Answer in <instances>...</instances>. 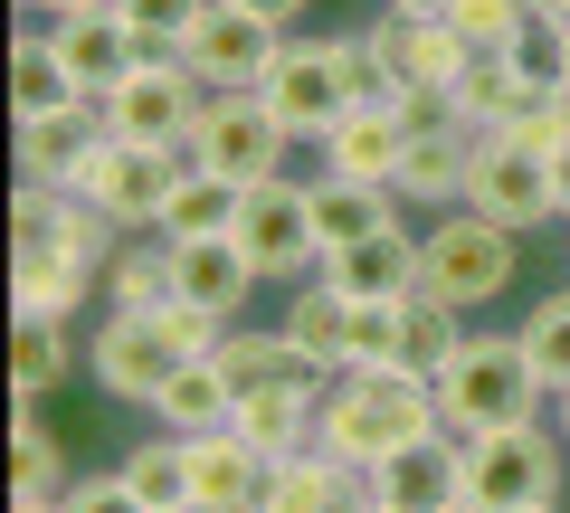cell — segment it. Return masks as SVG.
Instances as JSON below:
<instances>
[{"label": "cell", "instance_id": "cell-7", "mask_svg": "<svg viewBox=\"0 0 570 513\" xmlns=\"http://www.w3.org/2000/svg\"><path fill=\"white\" fill-rule=\"evenodd\" d=\"M228 238L247 247V267L266 276V286H305V276H324V238H314V190L295 181V171H276V181H257L238 200V228Z\"/></svg>", "mask_w": 570, "mask_h": 513}, {"label": "cell", "instance_id": "cell-3", "mask_svg": "<svg viewBox=\"0 0 570 513\" xmlns=\"http://www.w3.org/2000/svg\"><path fill=\"white\" fill-rule=\"evenodd\" d=\"M219 314L200 305H163V314H105L96 343H86V371L105 381V399H124V410H153L163 399V381L181 362H200V352H219Z\"/></svg>", "mask_w": 570, "mask_h": 513}, {"label": "cell", "instance_id": "cell-43", "mask_svg": "<svg viewBox=\"0 0 570 513\" xmlns=\"http://www.w3.org/2000/svg\"><path fill=\"white\" fill-rule=\"evenodd\" d=\"M381 10H409V20H448L456 0H381Z\"/></svg>", "mask_w": 570, "mask_h": 513}, {"label": "cell", "instance_id": "cell-50", "mask_svg": "<svg viewBox=\"0 0 570 513\" xmlns=\"http://www.w3.org/2000/svg\"><path fill=\"white\" fill-rule=\"evenodd\" d=\"M163 513H209V504H163Z\"/></svg>", "mask_w": 570, "mask_h": 513}, {"label": "cell", "instance_id": "cell-23", "mask_svg": "<svg viewBox=\"0 0 570 513\" xmlns=\"http://www.w3.org/2000/svg\"><path fill=\"white\" fill-rule=\"evenodd\" d=\"M314 418H324V381H276V391H247L228 428L257 456H295V447H314Z\"/></svg>", "mask_w": 570, "mask_h": 513}, {"label": "cell", "instance_id": "cell-49", "mask_svg": "<svg viewBox=\"0 0 570 513\" xmlns=\"http://www.w3.org/2000/svg\"><path fill=\"white\" fill-rule=\"evenodd\" d=\"M10 513H58V504H10Z\"/></svg>", "mask_w": 570, "mask_h": 513}, {"label": "cell", "instance_id": "cell-8", "mask_svg": "<svg viewBox=\"0 0 570 513\" xmlns=\"http://www.w3.org/2000/svg\"><path fill=\"white\" fill-rule=\"evenodd\" d=\"M285 152H295V134L266 115L257 86H238V96H209V105H200V124H190V162L219 171V181H238V190L276 181Z\"/></svg>", "mask_w": 570, "mask_h": 513}, {"label": "cell", "instance_id": "cell-42", "mask_svg": "<svg viewBox=\"0 0 570 513\" xmlns=\"http://www.w3.org/2000/svg\"><path fill=\"white\" fill-rule=\"evenodd\" d=\"M247 10H266V20H276V29H295V20H305V10H314V0H247Z\"/></svg>", "mask_w": 570, "mask_h": 513}, {"label": "cell", "instance_id": "cell-16", "mask_svg": "<svg viewBox=\"0 0 570 513\" xmlns=\"http://www.w3.org/2000/svg\"><path fill=\"white\" fill-rule=\"evenodd\" d=\"M48 39H58V58H67V77H77V96H86V105H105L142 58H153L115 0H105V10H77V20H48Z\"/></svg>", "mask_w": 570, "mask_h": 513}, {"label": "cell", "instance_id": "cell-34", "mask_svg": "<svg viewBox=\"0 0 570 513\" xmlns=\"http://www.w3.org/2000/svg\"><path fill=\"white\" fill-rule=\"evenodd\" d=\"M238 200H247L238 181H219V171H200V162H190L153 238H171V247H181V238H228V228H238Z\"/></svg>", "mask_w": 570, "mask_h": 513}, {"label": "cell", "instance_id": "cell-38", "mask_svg": "<svg viewBox=\"0 0 570 513\" xmlns=\"http://www.w3.org/2000/svg\"><path fill=\"white\" fill-rule=\"evenodd\" d=\"M523 343H532V362H542L551 391H570V286H561V295H542V305L523 314Z\"/></svg>", "mask_w": 570, "mask_h": 513}, {"label": "cell", "instance_id": "cell-15", "mask_svg": "<svg viewBox=\"0 0 570 513\" xmlns=\"http://www.w3.org/2000/svg\"><path fill=\"white\" fill-rule=\"evenodd\" d=\"M466 494V437L456 428H428L409 447H390L371 466V504H400V513H448Z\"/></svg>", "mask_w": 570, "mask_h": 513}, {"label": "cell", "instance_id": "cell-44", "mask_svg": "<svg viewBox=\"0 0 570 513\" xmlns=\"http://www.w3.org/2000/svg\"><path fill=\"white\" fill-rule=\"evenodd\" d=\"M39 20H77V10H105V0H29Z\"/></svg>", "mask_w": 570, "mask_h": 513}, {"label": "cell", "instance_id": "cell-11", "mask_svg": "<svg viewBox=\"0 0 570 513\" xmlns=\"http://www.w3.org/2000/svg\"><path fill=\"white\" fill-rule=\"evenodd\" d=\"M456 209H485L494 228H542V219H561V190H551V152H532L523 134H485L475 144V171H466V200Z\"/></svg>", "mask_w": 570, "mask_h": 513}, {"label": "cell", "instance_id": "cell-12", "mask_svg": "<svg viewBox=\"0 0 570 513\" xmlns=\"http://www.w3.org/2000/svg\"><path fill=\"white\" fill-rule=\"evenodd\" d=\"M362 39H371V58H381V77H390V96H400V105H438L456 86V67L475 58L448 20H409V10L362 20Z\"/></svg>", "mask_w": 570, "mask_h": 513}, {"label": "cell", "instance_id": "cell-6", "mask_svg": "<svg viewBox=\"0 0 570 513\" xmlns=\"http://www.w3.org/2000/svg\"><path fill=\"white\" fill-rule=\"evenodd\" d=\"M181 171H190V144H124V134H105L96 162L77 171V190L124 228V238H153L163 209H171V190H181Z\"/></svg>", "mask_w": 570, "mask_h": 513}, {"label": "cell", "instance_id": "cell-39", "mask_svg": "<svg viewBox=\"0 0 570 513\" xmlns=\"http://www.w3.org/2000/svg\"><path fill=\"white\" fill-rule=\"evenodd\" d=\"M115 10L134 20V39L153 48V58H171V48H181L190 29H200V10H209V0H115Z\"/></svg>", "mask_w": 570, "mask_h": 513}, {"label": "cell", "instance_id": "cell-47", "mask_svg": "<svg viewBox=\"0 0 570 513\" xmlns=\"http://www.w3.org/2000/svg\"><path fill=\"white\" fill-rule=\"evenodd\" d=\"M532 10H542V20H561V29H570V0H532Z\"/></svg>", "mask_w": 570, "mask_h": 513}, {"label": "cell", "instance_id": "cell-27", "mask_svg": "<svg viewBox=\"0 0 570 513\" xmlns=\"http://www.w3.org/2000/svg\"><path fill=\"white\" fill-rule=\"evenodd\" d=\"M466 343V314L448 305V295H428V286H409L400 305H390V362L400 371H428V381H438V371H448V352Z\"/></svg>", "mask_w": 570, "mask_h": 513}, {"label": "cell", "instance_id": "cell-13", "mask_svg": "<svg viewBox=\"0 0 570 513\" xmlns=\"http://www.w3.org/2000/svg\"><path fill=\"white\" fill-rule=\"evenodd\" d=\"M200 105H209V86L190 77L181 58H142L134 77L105 96V134H124V144H190Z\"/></svg>", "mask_w": 570, "mask_h": 513}, {"label": "cell", "instance_id": "cell-22", "mask_svg": "<svg viewBox=\"0 0 570 513\" xmlns=\"http://www.w3.org/2000/svg\"><path fill=\"white\" fill-rule=\"evenodd\" d=\"M171 267H181V305L219 314V324H238L247 295L266 286V276L247 267V247H238V238H181V247H171Z\"/></svg>", "mask_w": 570, "mask_h": 513}, {"label": "cell", "instance_id": "cell-21", "mask_svg": "<svg viewBox=\"0 0 570 513\" xmlns=\"http://www.w3.org/2000/svg\"><path fill=\"white\" fill-rule=\"evenodd\" d=\"M266 466H276V456H257L238 428L190 437V504H209V513H257V504H266Z\"/></svg>", "mask_w": 570, "mask_h": 513}, {"label": "cell", "instance_id": "cell-32", "mask_svg": "<svg viewBox=\"0 0 570 513\" xmlns=\"http://www.w3.org/2000/svg\"><path fill=\"white\" fill-rule=\"evenodd\" d=\"M163 305H181L171 238H124V257L105 267V314H163Z\"/></svg>", "mask_w": 570, "mask_h": 513}, {"label": "cell", "instance_id": "cell-33", "mask_svg": "<svg viewBox=\"0 0 570 513\" xmlns=\"http://www.w3.org/2000/svg\"><path fill=\"white\" fill-rule=\"evenodd\" d=\"M438 105H448L456 124H475V134H504V124H513V105H523V77L504 67V48H475V58L456 67V86H448Z\"/></svg>", "mask_w": 570, "mask_h": 513}, {"label": "cell", "instance_id": "cell-51", "mask_svg": "<svg viewBox=\"0 0 570 513\" xmlns=\"http://www.w3.org/2000/svg\"><path fill=\"white\" fill-rule=\"evenodd\" d=\"M362 513H400V504H362Z\"/></svg>", "mask_w": 570, "mask_h": 513}, {"label": "cell", "instance_id": "cell-48", "mask_svg": "<svg viewBox=\"0 0 570 513\" xmlns=\"http://www.w3.org/2000/svg\"><path fill=\"white\" fill-rule=\"evenodd\" d=\"M448 513H485V504H466V494H456V504H448Z\"/></svg>", "mask_w": 570, "mask_h": 513}, {"label": "cell", "instance_id": "cell-35", "mask_svg": "<svg viewBox=\"0 0 570 513\" xmlns=\"http://www.w3.org/2000/svg\"><path fill=\"white\" fill-rule=\"evenodd\" d=\"M67 362H77V352H67L58 314H10V391L20 399H48L67 381Z\"/></svg>", "mask_w": 570, "mask_h": 513}, {"label": "cell", "instance_id": "cell-1", "mask_svg": "<svg viewBox=\"0 0 570 513\" xmlns=\"http://www.w3.org/2000/svg\"><path fill=\"white\" fill-rule=\"evenodd\" d=\"M448 428L438 418V381L428 371H400V362H352L324 381V418H314V447L352 456V466H381L390 447H409V437Z\"/></svg>", "mask_w": 570, "mask_h": 513}, {"label": "cell", "instance_id": "cell-19", "mask_svg": "<svg viewBox=\"0 0 570 513\" xmlns=\"http://www.w3.org/2000/svg\"><path fill=\"white\" fill-rule=\"evenodd\" d=\"M324 276L352 295V305H400V295L419 286V228H409V219H390V228H371V238L333 247V257H324Z\"/></svg>", "mask_w": 570, "mask_h": 513}, {"label": "cell", "instance_id": "cell-24", "mask_svg": "<svg viewBox=\"0 0 570 513\" xmlns=\"http://www.w3.org/2000/svg\"><path fill=\"white\" fill-rule=\"evenodd\" d=\"M86 295H105V276L67 247H10V314H77Z\"/></svg>", "mask_w": 570, "mask_h": 513}, {"label": "cell", "instance_id": "cell-10", "mask_svg": "<svg viewBox=\"0 0 570 513\" xmlns=\"http://www.w3.org/2000/svg\"><path fill=\"white\" fill-rule=\"evenodd\" d=\"M285 39H295V29H276L266 10H247V0H209L200 29H190L171 58H181L209 96H238V86H266V67H276Z\"/></svg>", "mask_w": 570, "mask_h": 513}, {"label": "cell", "instance_id": "cell-26", "mask_svg": "<svg viewBox=\"0 0 570 513\" xmlns=\"http://www.w3.org/2000/svg\"><path fill=\"white\" fill-rule=\"evenodd\" d=\"M209 362L228 371V391H238V399H247V391H276V381H324V371L295 352V333H285V324H266V333H257V324H228Z\"/></svg>", "mask_w": 570, "mask_h": 513}, {"label": "cell", "instance_id": "cell-40", "mask_svg": "<svg viewBox=\"0 0 570 513\" xmlns=\"http://www.w3.org/2000/svg\"><path fill=\"white\" fill-rule=\"evenodd\" d=\"M523 20H532V0H456V10H448V29L466 48H513Z\"/></svg>", "mask_w": 570, "mask_h": 513}, {"label": "cell", "instance_id": "cell-45", "mask_svg": "<svg viewBox=\"0 0 570 513\" xmlns=\"http://www.w3.org/2000/svg\"><path fill=\"white\" fill-rule=\"evenodd\" d=\"M551 190H561V219H570V144L551 152Z\"/></svg>", "mask_w": 570, "mask_h": 513}, {"label": "cell", "instance_id": "cell-41", "mask_svg": "<svg viewBox=\"0 0 570 513\" xmlns=\"http://www.w3.org/2000/svg\"><path fill=\"white\" fill-rule=\"evenodd\" d=\"M58 513H153V504H142V494L124 485L115 466H105V475H77V485H67V504H58Z\"/></svg>", "mask_w": 570, "mask_h": 513}, {"label": "cell", "instance_id": "cell-30", "mask_svg": "<svg viewBox=\"0 0 570 513\" xmlns=\"http://www.w3.org/2000/svg\"><path fill=\"white\" fill-rule=\"evenodd\" d=\"M153 418H163L171 437H209V428H228V418H238V391H228V371L200 352V362H181V371L163 381Z\"/></svg>", "mask_w": 570, "mask_h": 513}, {"label": "cell", "instance_id": "cell-14", "mask_svg": "<svg viewBox=\"0 0 570 513\" xmlns=\"http://www.w3.org/2000/svg\"><path fill=\"white\" fill-rule=\"evenodd\" d=\"M419 115H428V105H400V96H371V105H352V115L324 134V171L400 190V162H409V134H419Z\"/></svg>", "mask_w": 570, "mask_h": 513}, {"label": "cell", "instance_id": "cell-18", "mask_svg": "<svg viewBox=\"0 0 570 513\" xmlns=\"http://www.w3.org/2000/svg\"><path fill=\"white\" fill-rule=\"evenodd\" d=\"M371 504V475L333 447H295L266 466V504L257 513H362Z\"/></svg>", "mask_w": 570, "mask_h": 513}, {"label": "cell", "instance_id": "cell-52", "mask_svg": "<svg viewBox=\"0 0 570 513\" xmlns=\"http://www.w3.org/2000/svg\"><path fill=\"white\" fill-rule=\"evenodd\" d=\"M542 513H561V504H542Z\"/></svg>", "mask_w": 570, "mask_h": 513}, {"label": "cell", "instance_id": "cell-20", "mask_svg": "<svg viewBox=\"0 0 570 513\" xmlns=\"http://www.w3.org/2000/svg\"><path fill=\"white\" fill-rule=\"evenodd\" d=\"M96 144H105V105H67V115L10 124V152H20V181H58V190H77V171L96 162Z\"/></svg>", "mask_w": 570, "mask_h": 513}, {"label": "cell", "instance_id": "cell-31", "mask_svg": "<svg viewBox=\"0 0 570 513\" xmlns=\"http://www.w3.org/2000/svg\"><path fill=\"white\" fill-rule=\"evenodd\" d=\"M305 190H314V238H324V257L400 219V190H381V181H343V171H324V181H305Z\"/></svg>", "mask_w": 570, "mask_h": 513}, {"label": "cell", "instance_id": "cell-9", "mask_svg": "<svg viewBox=\"0 0 570 513\" xmlns=\"http://www.w3.org/2000/svg\"><path fill=\"white\" fill-rule=\"evenodd\" d=\"M257 96H266V115H276L295 144H324L333 124L352 115V67H343V39H285Z\"/></svg>", "mask_w": 570, "mask_h": 513}, {"label": "cell", "instance_id": "cell-25", "mask_svg": "<svg viewBox=\"0 0 570 513\" xmlns=\"http://www.w3.org/2000/svg\"><path fill=\"white\" fill-rule=\"evenodd\" d=\"M285 333H295V352H305L314 371H352V295L333 286V276H305V286L285 295V314H276Z\"/></svg>", "mask_w": 570, "mask_h": 513}, {"label": "cell", "instance_id": "cell-37", "mask_svg": "<svg viewBox=\"0 0 570 513\" xmlns=\"http://www.w3.org/2000/svg\"><path fill=\"white\" fill-rule=\"evenodd\" d=\"M504 67H513V77H523V96H570V29H561V20H542V10H532V20L513 29Z\"/></svg>", "mask_w": 570, "mask_h": 513}, {"label": "cell", "instance_id": "cell-5", "mask_svg": "<svg viewBox=\"0 0 570 513\" xmlns=\"http://www.w3.org/2000/svg\"><path fill=\"white\" fill-rule=\"evenodd\" d=\"M561 456H570L561 428H542V418L466 437V504H485V513H542V504H561Z\"/></svg>", "mask_w": 570, "mask_h": 513}, {"label": "cell", "instance_id": "cell-29", "mask_svg": "<svg viewBox=\"0 0 570 513\" xmlns=\"http://www.w3.org/2000/svg\"><path fill=\"white\" fill-rule=\"evenodd\" d=\"M67 447L58 428L39 418V399H20V418H10V504H67Z\"/></svg>", "mask_w": 570, "mask_h": 513}, {"label": "cell", "instance_id": "cell-2", "mask_svg": "<svg viewBox=\"0 0 570 513\" xmlns=\"http://www.w3.org/2000/svg\"><path fill=\"white\" fill-rule=\"evenodd\" d=\"M551 410V381L542 362H532L523 324L513 333H475L448 352V371H438V418H448L456 437H485V428H523V418Z\"/></svg>", "mask_w": 570, "mask_h": 513}, {"label": "cell", "instance_id": "cell-4", "mask_svg": "<svg viewBox=\"0 0 570 513\" xmlns=\"http://www.w3.org/2000/svg\"><path fill=\"white\" fill-rule=\"evenodd\" d=\"M513 276H523V238H513V228H494L485 209H438V219L419 228V286L448 295L456 314L494 305Z\"/></svg>", "mask_w": 570, "mask_h": 513}, {"label": "cell", "instance_id": "cell-17", "mask_svg": "<svg viewBox=\"0 0 570 513\" xmlns=\"http://www.w3.org/2000/svg\"><path fill=\"white\" fill-rule=\"evenodd\" d=\"M475 124H456L448 105H428L419 115V134H409V162H400V200H419V209H456L466 200V171H475Z\"/></svg>", "mask_w": 570, "mask_h": 513}, {"label": "cell", "instance_id": "cell-28", "mask_svg": "<svg viewBox=\"0 0 570 513\" xmlns=\"http://www.w3.org/2000/svg\"><path fill=\"white\" fill-rule=\"evenodd\" d=\"M67 105H86V96H77V77H67L58 39H48V29H20V39H10V124L67 115Z\"/></svg>", "mask_w": 570, "mask_h": 513}, {"label": "cell", "instance_id": "cell-46", "mask_svg": "<svg viewBox=\"0 0 570 513\" xmlns=\"http://www.w3.org/2000/svg\"><path fill=\"white\" fill-rule=\"evenodd\" d=\"M551 428H561V447H570V391H551Z\"/></svg>", "mask_w": 570, "mask_h": 513}, {"label": "cell", "instance_id": "cell-36", "mask_svg": "<svg viewBox=\"0 0 570 513\" xmlns=\"http://www.w3.org/2000/svg\"><path fill=\"white\" fill-rule=\"evenodd\" d=\"M115 475H124V485H134L153 513H163V504H190V437H171V428L142 437V447L115 456Z\"/></svg>", "mask_w": 570, "mask_h": 513}]
</instances>
